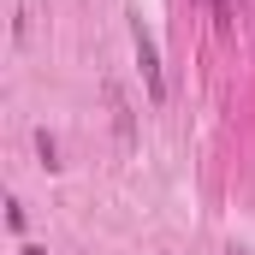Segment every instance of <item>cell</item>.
<instances>
[{"mask_svg": "<svg viewBox=\"0 0 255 255\" xmlns=\"http://www.w3.org/2000/svg\"><path fill=\"white\" fill-rule=\"evenodd\" d=\"M232 18H238L232 0H214V30H220V36H232Z\"/></svg>", "mask_w": 255, "mask_h": 255, "instance_id": "3957f363", "label": "cell"}, {"mask_svg": "<svg viewBox=\"0 0 255 255\" xmlns=\"http://www.w3.org/2000/svg\"><path fill=\"white\" fill-rule=\"evenodd\" d=\"M130 48H136V65H142V83H148V101H166V77H160V54H154V36L142 30V18L130 24Z\"/></svg>", "mask_w": 255, "mask_h": 255, "instance_id": "6da1fadb", "label": "cell"}, {"mask_svg": "<svg viewBox=\"0 0 255 255\" xmlns=\"http://www.w3.org/2000/svg\"><path fill=\"white\" fill-rule=\"evenodd\" d=\"M18 255H48V250H42V244H24V250H18Z\"/></svg>", "mask_w": 255, "mask_h": 255, "instance_id": "277c9868", "label": "cell"}, {"mask_svg": "<svg viewBox=\"0 0 255 255\" xmlns=\"http://www.w3.org/2000/svg\"><path fill=\"white\" fill-rule=\"evenodd\" d=\"M36 154H42V166H48V172L60 166V142H54L48 130H36Z\"/></svg>", "mask_w": 255, "mask_h": 255, "instance_id": "7a4b0ae2", "label": "cell"}, {"mask_svg": "<svg viewBox=\"0 0 255 255\" xmlns=\"http://www.w3.org/2000/svg\"><path fill=\"white\" fill-rule=\"evenodd\" d=\"M226 255H250V250H238V244H232V250H226Z\"/></svg>", "mask_w": 255, "mask_h": 255, "instance_id": "5b68a950", "label": "cell"}]
</instances>
